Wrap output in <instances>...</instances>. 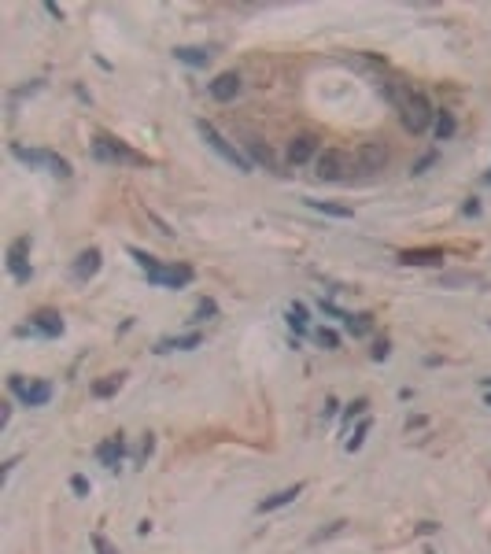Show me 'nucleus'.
<instances>
[{
	"mask_svg": "<svg viewBox=\"0 0 491 554\" xmlns=\"http://www.w3.org/2000/svg\"><path fill=\"white\" fill-rule=\"evenodd\" d=\"M388 97H392V104L399 108L403 126H407L410 133H425V130L436 122V111H432V104H429L425 93L403 89V85H388Z\"/></svg>",
	"mask_w": 491,
	"mask_h": 554,
	"instance_id": "obj_1",
	"label": "nucleus"
},
{
	"mask_svg": "<svg viewBox=\"0 0 491 554\" xmlns=\"http://www.w3.org/2000/svg\"><path fill=\"white\" fill-rule=\"evenodd\" d=\"M130 255L137 259V266L148 274V281L155 285V289H185V285L192 281V266H185V262H159L155 255H148V251H141V248H130Z\"/></svg>",
	"mask_w": 491,
	"mask_h": 554,
	"instance_id": "obj_2",
	"label": "nucleus"
},
{
	"mask_svg": "<svg viewBox=\"0 0 491 554\" xmlns=\"http://www.w3.org/2000/svg\"><path fill=\"white\" fill-rule=\"evenodd\" d=\"M200 137H204V141H207V148H215V152H218L222 159H226V163H233V166H237L240 174H251V159L244 155L237 144H229L226 137H222V133H218L211 122H200Z\"/></svg>",
	"mask_w": 491,
	"mask_h": 554,
	"instance_id": "obj_3",
	"label": "nucleus"
},
{
	"mask_svg": "<svg viewBox=\"0 0 491 554\" xmlns=\"http://www.w3.org/2000/svg\"><path fill=\"white\" fill-rule=\"evenodd\" d=\"M93 155L104 159V163H130V166H144V155H137L133 148H126L122 141H115V137H96L93 141Z\"/></svg>",
	"mask_w": 491,
	"mask_h": 554,
	"instance_id": "obj_4",
	"label": "nucleus"
},
{
	"mask_svg": "<svg viewBox=\"0 0 491 554\" xmlns=\"http://www.w3.org/2000/svg\"><path fill=\"white\" fill-rule=\"evenodd\" d=\"M12 155L15 159H23L26 166H48L52 174H59V178H70V163L63 155H52L45 152V148H23V144H12Z\"/></svg>",
	"mask_w": 491,
	"mask_h": 554,
	"instance_id": "obj_5",
	"label": "nucleus"
},
{
	"mask_svg": "<svg viewBox=\"0 0 491 554\" xmlns=\"http://www.w3.org/2000/svg\"><path fill=\"white\" fill-rule=\"evenodd\" d=\"M347 170H355V159L340 148H325L318 155V178L322 181H347Z\"/></svg>",
	"mask_w": 491,
	"mask_h": 554,
	"instance_id": "obj_6",
	"label": "nucleus"
},
{
	"mask_svg": "<svg viewBox=\"0 0 491 554\" xmlns=\"http://www.w3.org/2000/svg\"><path fill=\"white\" fill-rule=\"evenodd\" d=\"M8 388L12 396H19L26 407H45L52 399V385L48 381H23V377H8Z\"/></svg>",
	"mask_w": 491,
	"mask_h": 554,
	"instance_id": "obj_7",
	"label": "nucleus"
},
{
	"mask_svg": "<svg viewBox=\"0 0 491 554\" xmlns=\"http://www.w3.org/2000/svg\"><path fill=\"white\" fill-rule=\"evenodd\" d=\"M8 274L15 277L19 285L30 281V237H15L12 244H8Z\"/></svg>",
	"mask_w": 491,
	"mask_h": 554,
	"instance_id": "obj_8",
	"label": "nucleus"
},
{
	"mask_svg": "<svg viewBox=\"0 0 491 554\" xmlns=\"http://www.w3.org/2000/svg\"><path fill=\"white\" fill-rule=\"evenodd\" d=\"M351 159H355V170H362V174H377V170L388 166V148L366 141V144L355 148V155H351Z\"/></svg>",
	"mask_w": 491,
	"mask_h": 554,
	"instance_id": "obj_9",
	"label": "nucleus"
},
{
	"mask_svg": "<svg viewBox=\"0 0 491 554\" xmlns=\"http://www.w3.org/2000/svg\"><path fill=\"white\" fill-rule=\"evenodd\" d=\"M207 93H211V97H215L218 104L237 100V93H240V74H237V70H222L215 82H207Z\"/></svg>",
	"mask_w": 491,
	"mask_h": 554,
	"instance_id": "obj_10",
	"label": "nucleus"
},
{
	"mask_svg": "<svg viewBox=\"0 0 491 554\" xmlns=\"http://www.w3.org/2000/svg\"><path fill=\"white\" fill-rule=\"evenodd\" d=\"M96 458H100V466H108V470H119L122 458H126V440H122V432H115V436H108V440L96 443Z\"/></svg>",
	"mask_w": 491,
	"mask_h": 554,
	"instance_id": "obj_11",
	"label": "nucleus"
},
{
	"mask_svg": "<svg viewBox=\"0 0 491 554\" xmlns=\"http://www.w3.org/2000/svg\"><path fill=\"white\" fill-rule=\"evenodd\" d=\"M314 152H318V141H314L311 133H300V137H292V141H288V163H292V166L311 163Z\"/></svg>",
	"mask_w": 491,
	"mask_h": 554,
	"instance_id": "obj_12",
	"label": "nucleus"
},
{
	"mask_svg": "<svg viewBox=\"0 0 491 554\" xmlns=\"http://www.w3.org/2000/svg\"><path fill=\"white\" fill-rule=\"evenodd\" d=\"M30 329H34V333H45V336H59L63 333V314L37 311V314H30Z\"/></svg>",
	"mask_w": 491,
	"mask_h": 554,
	"instance_id": "obj_13",
	"label": "nucleus"
},
{
	"mask_svg": "<svg viewBox=\"0 0 491 554\" xmlns=\"http://www.w3.org/2000/svg\"><path fill=\"white\" fill-rule=\"evenodd\" d=\"M100 248H89V251H81L78 259H74V277H81V281H89V277L100 274Z\"/></svg>",
	"mask_w": 491,
	"mask_h": 554,
	"instance_id": "obj_14",
	"label": "nucleus"
},
{
	"mask_svg": "<svg viewBox=\"0 0 491 554\" xmlns=\"http://www.w3.org/2000/svg\"><path fill=\"white\" fill-rule=\"evenodd\" d=\"M303 495V484H292V488H281V492H273V495H266L262 503H259V514H270V510L277 506H288V503H296V499Z\"/></svg>",
	"mask_w": 491,
	"mask_h": 554,
	"instance_id": "obj_15",
	"label": "nucleus"
},
{
	"mask_svg": "<svg viewBox=\"0 0 491 554\" xmlns=\"http://www.w3.org/2000/svg\"><path fill=\"white\" fill-rule=\"evenodd\" d=\"M174 56H177V63H189V67H207L215 52L200 48V45H181V48H174Z\"/></svg>",
	"mask_w": 491,
	"mask_h": 554,
	"instance_id": "obj_16",
	"label": "nucleus"
},
{
	"mask_svg": "<svg viewBox=\"0 0 491 554\" xmlns=\"http://www.w3.org/2000/svg\"><path fill=\"white\" fill-rule=\"evenodd\" d=\"M204 344V336L200 333H185V336H166V340H159L155 351L163 355V351H192V347H200Z\"/></svg>",
	"mask_w": 491,
	"mask_h": 554,
	"instance_id": "obj_17",
	"label": "nucleus"
},
{
	"mask_svg": "<svg viewBox=\"0 0 491 554\" xmlns=\"http://www.w3.org/2000/svg\"><path fill=\"white\" fill-rule=\"evenodd\" d=\"M119 388H122V374H108L104 381H96V385H93V396H96V399H108V396H115Z\"/></svg>",
	"mask_w": 491,
	"mask_h": 554,
	"instance_id": "obj_18",
	"label": "nucleus"
},
{
	"mask_svg": "<svg viewBox=\"0 0 491 554\" xmlns=\"http://www.w3.org/2000/svg\"><path fill=\"white\" fill-rule=\"evenodd\" d=\"M407 266H429V262H443V251H403Z\"/></svg>",
	"mask_w": 491,
	"mask_h": 554,
	"instance_id": "obj_19",
	"label": "nucleus"
},
{
	"mask_svg": "<svg viewBox=\"0 0 491 554\" xmlns=\"http://www.w3.org/2000/svg\"><path fill=\"white\" fill-rule=\"evenodd\" d=\"M454 115L451 111H436V137H440V141H451L454 137Z\"/></svg>",
	"mask_w": 491,
	"mask_h": 554,
	"instance_id": "obj_20",
	"label": "nucleus"
},
{
	"mask_svg": "<svg viewBox=\"0 0 491 554\" xmlns=\"http://www.w3.org/2000/svg\"><path fill=\"white\" fill-rule=\"evenodd\" d=\"M307 207L322 211V215H333V218H351V207H340V204H325V200H311V196H307Z\"/></svg>",
	"mask_w": 491,
	"mask_h": 554,
	"instance_id": "obj_21",
	"label": "nucleus"
},
{
	"mask_svg": "<svg viewBox=\"0 0 491 554\" xmlns=\"http://www.w3.org/2000/svg\"><path fill=\"white\" fill-rule=\"evenodd\" d=\"M307 322H311V318H307V307H303V303H292V307H288V325H292L300 336L307 333Z\"/></svg>",
	"mask_w": 491,
	"mask_h": 554,
	"instance_id": "obj_22",
	"label": "nucleus"
},
{
	"mask_svg": "<svg viewBox=\"0 0 491 554\" xmlns=\"http://www.w3.org/2000/svg\"><path fill=\"white\" fill-rule=\"evenodd\" d=\"M344 325H347V333H355V336H366V333H369V318H366V314H351Z\"/></svg>",
	"mask_w": 491,
	"mask_h": 554,
	"instance_id": "obj_23",
	"label": "nucleus"
},
{
	"mask_svg": "<svg viewBox=\"0 0 491 554\" xmlns=\"http://www.w3.org/2000/svg\"><path fill=\"white\" fill-rule=\"evenodd\" d=\"M314 336H318V344H322L325 351H336V347H340V333H336V329H318Z\"/></svg>",
	"mask_w": 491,
	"mask_h": 554,
	"instance_id": "obj_24",
	"label": "nucleus"
},
{
	"mask_svg": "<svg viewBox=\"0 0 491 554\" xmlns=\"http://www.w3.org/2000/svg\"><path fill=\"white\" fill-rule=\"evenodd\" d=\"M366 432H369V421L362 418V421H358V429H355V436H351V440H347V451H358V447L366 443Z\"/></svg>",
	"mask_w": 491,
	"mask_h": 554,
	"instance_id": "obj_25",
	"label": "nucleus"
},
{
	"mask_svg": "<svg viewBox=\"0 0 491 554\" xmlns=\"http://www.w3.org/2000/svg\"><path fill=\"white\" fill-rule=\"evenodd\" d=\"M218 314V303L215 300H200V307H196V318L200 322H207V318H215Z\"/></svg>",
	"mask_w": 491,
	"mask_h": 554,
	"instance_id": "obj_26",
	"label": "nucleus"
},
{
	"mask_svg": "<svg viewBox=\"0 0 491 554\" xmlns=\"http://www.w3.org/2000/svg\"><path fill=\"white\" fill-rule=\"evenodd\" d=\"M70 488H74V495H89V492H93V484L85 481L81 473H74V477H70Z\"/></svg>",
	"mask_w": 491,
	"mask_h": 554,
	"instance_id": "obj_27",
	"label": "nucleus"
},
{
	"mask_svg": "<svg viewBox=\"0 0 491 554\" xmlns=\"http://www.w3.org/2000/svg\"><path fill=\"white\" fill-rule=\"evenodd\" d=\"M366 407H369V403H366V399H355V403H351V407L344 410V425H347L351 418H355V414H366Z\"/></svg>",
	"mask_w": 491,
	"mask_h": 554,
	"instance_id": "obj_28",
	"label": "nucleus"
},
{
	"mask_svg": "<svg viewBox=\"0 0 491 554\" xmlns=\"http://www.w3.org/2000/svg\"><path fill=\"white\" fill-rule=\"evenodd\" d=\"M93 547H96V554H119V551H115V547H111L108 539L100 536V532H96V536H93Z\"/></svg>",
	"mask_w": 491,
	"mask_h": 554,
	"instance_id": "obj_29",
	"label": "nucleus"
},
{
	"mask_svg": "<svg viewBox=\"0 0 491 554\" xmlns=\"http://www.w3.org/2000/svg\"><path fill=\"white\" fill-rule=\"evenodd\" d=\"M432 163H436V152H429V155H421L418 163H414V174H425V170H429Z\"/></svg>",
	"mask_w": 491,
	"mask_h": 554,
	"instance_id": "obj_30",
	"label": "nucleus"
},
{
	"mask_svg": "<svg viewBox=\"0 0 491 554\" xmlns=\"http://www.w3.org/2000/svg\"><path fill=\"white\" fill-rule=\"evenodd\" d=\"M248 148H251V155H255V159H262L266 166H273V163H270V152H266L262 144H255V141H248Z\"/></svg>",
	"mask_w": 491,
	"mask_h": 554,
	"instance_id": "obj_31",
	"label": "nucleus"
},
{
	"mask_svg": "<svg viewBox=\"0 0 491 554\" xmlns=\"http://www.w3.org/2000/svg\"><path fill=\"white\" fill-rule=\"evenodd\" d=\"M388 355H392L388 340H384V344H377V347H373V359H377V362H381V359H388Z\"/></svg>",
	"mask_w": 491,
	"mask_h": 554,
	"instance_id": "obj_32",
	"label": "nucleus"
},
{
	"mask_svg": "<svg viewBox=\"0 0 491 554\" xmlns=\"http://www.w3.org/2000/svg\"><path fill=\"white\" fill-rule=\"evenodd\" d=\"M465 215H480V200H476V196L465 204Z\"/></svg>",
	"mask_w": 491,
	"mask_h": 554,
	"instance_id": "obj_33",
	"label": "nucleus"
},
{
	"mask_svg": "<svg viewBox=\"0 0 491 554\" xmlns=\"http://www.w3.org/2000/svg\"><path fill=\"white\" fill-rule=\"evenodd\" d=\"M484 403H488V407H491V392H488V396H484Z\"/></svg>",
	"mask_w": 491,
	"mask_h": 554,
	"instance_id": "obj_34",
	"label": "nucleus"
},
{
	"mask_svg": "<svg viewBox=\"0 0 491 554\" xmlns=\"http://www.w3.org/2000/svg\"><path fill=\"white\" fill-rule=\"evenodd\" d=\"M484 385H488V392H491V377H488V381H484Z\"/></svg>",
	"mask_w": 491,
	"mask_h": 554,
	"instance_id": "obj_35",
	"label": "nucleus"
},
{
	"mask_svg": "<svg viewBox=\"0 0 491 554\" xmlns=\"http://www.w3.org/2000/svg\"><path fill=\"white\" fill-rule=\"evenodd\" d=\"M484 181H488V185H491V174H488V178H484Z\"/></svg>",
	"mask_w": 491,
	"mask_h": 554,
	"instance_id": "obj_36",
	"label": "nucleus"
}]
</instances>
